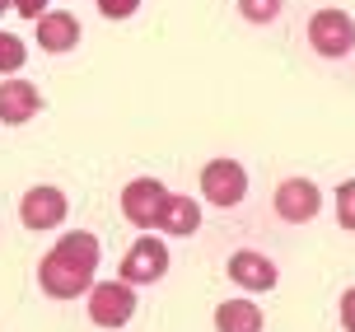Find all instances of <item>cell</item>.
<instances>
[{
	"label": "cell",
	"instance_id": "1",
	"mask_svg": "<svg viewBox=\"0 0 355 332\" xmlns=\"http://www.w3.org/2000/svg\"><path fill=\"white\" fill-rule=\"evenodd\" d=\"M98 239L75 229V234H61L56 248L37 263V285L52 299H75L94 285V272H98Z\"/></svg>",
	"mask_w": 355,
	"mask_h": 332
},
{
	"label": "cell",
	"instance_id": "2",
	"mask_svg": "<svg viewBox=\"0 0 355 332\" xmlns=\"http://www.w3.org/2000/svg\"><path fill=\"white\" fill-rule=\"evenodd\" d=\"M136 314V285L126 281H98L89 285V318L98 328H126Z\"/></svg>",
	"mask_w": 355,
	"mask_h": 332
},
{
	"label": "cell",
	"instance_id": "3",
	"mask_svg": "<svg viewBox=\"0 0 355 332\" xmlns=\"http://www.w3.org/2000/svg\"><path fill=\"white\" fill-rule=\"evenodd\" d=\"M201 197L211 206H239L248 197V169L234 164V159H211L201 169Z\"/></svg>",
	"mask_w": 355,
	"mask_h": 332
},
{
	"label": "cell",
	"instance_id": "4",
	"mask_svg": "<svg viewBox=\"0 0 355 332\" xmlns=\"http://www.w3.org/2000/svg\"><path fill=\"white\" fill-rule=\"evenodd\" d=\"M309 47L318 56H346L355 47V19L346 10H318L309 19Z\"/></svg>",
	"mask_w": 355,
	"mask_h": 332
},
{
	"label": "cell",
	"instance_id": "5",
	"mask_svg": "<svg viewBox=\"0 0 355 332\" xmlns=\"http://www.w3.org/2000/svg\"><path fill=\"white\" fill-rule=\"evenodd\" d=\"M164 272H168V248H164V239L145 234V239H136V244L126 248L122 276L117 281H126V285H150V281H159Z\"/></svg>",
	"mask_w": 355,
	"mask_h": 332
},
{
	"label": "cell",
	"instance_id": "6",
	"mask_svg": "<svg viewBox=\"0 0 355 332\" xmlns=\"http://www.w3.org/2000/svg\"><path fill=\"white\" fill-rule=\"evenodd\" d=\"M66 210H71V201H66L61 188L37 183V188H28L24 201H19V220H24L28 229H56L61 220H66Z\"/></svg>",
	"mask_w": 355,
	"mask_h": 332
},
{
	"label": "cell",
	"instance_id": "7",
	"mask_svg": "<svg viewBox=\"0 0 355 332\" xmlns=\"http://www.w3.org/2000/svg\"><path fill=\"white\" fill-rule=\"evenodd\" d=\"M164 201H168V192H164L159 178H136V183H126V188H122V215L131 220V225H141V229L159 225Z\"/></svg>",
	"mask_w": 355,
	"mask_h": 332
},
{
	"label": "cell",
	"instance_id": "8",
	"mask_svg": "<svg viewBox=\"0 0 355 332\" xmlns=\"http://www.w3.org/2000/svg\"><path fill=\"white\" fill-rule=\"evenodd\" d=\"M322 210V192L313 178H285L281 188H276V215L290 220V225H304V220H313Z\"/></svg>",
	"mask_w": 355,
	"mask_h": 332
},
{
	"label": "cell",
	"instance_id": "9",
	"mask_svg": "<svg viewBox=\"0 0 355 332\" xmlns=\"http://www.w3.org/2000/svg\"><path fill=\"white\" fill-rule=\"evenodd\" d=\"M42 113V94H37V85H28V80H0V122L5 126H24L28 117H37Z\"/></svg>",
	"mask_w": 355,
	"mask_h": 332
},
{
	"label": "cell",
	"instance_id": "10",
	"mask_svg": "<svg viewBox=\"0 0 355 332\" xmlns=\"http://www.w3.org/2000/svg\"><path fill=\"white\" fill-rule=\"evenodd\" d=\"M230 281H234V285H243V290H271V285L281 281V272H276L271 258L243 248V253H234V258H230Z\"/></svg>",
	"mask_w": 355,
	"mask_h": 332
},
{
	"label": "cell",
	"instance_id": "11",
	"mask_svg": "<svg viewBox=\"0 0 355 332\" xmlns=\"http://www.w3.org/2000/svg\"><path fill=\"white\" fill-rule=\"evenodd\" d=\"M37 47L42 52H71L75 42H80V19L71 10H47V15L37 19Z\"/></svg>",
	"mask_w": 355,
	"mask_h": 332
},
{
	"label": "cell",
	"instance_id": "12",
	"mask_svg": "<svg viewBox=\"0 0 355 332\" xmlns=\"http://www.w3.org/2000/svg\"><path fill=\"white\" fill-rule=\"evenodd\" d=\"M196 225H201V206H196L192 197H168L159 210V234H173V239H187V234H196Z\"/></svg>",
	"mask_w": 355,
	"mask_h": 332
},
{
	"label": "cell",
	"instance_id": "13",
	"mask_svg": "<svg viewBox=\"0 0 355 332\" xmlns=\"http://www.w3.org/2000/svg\"><path fill=\"white\" fill-rule=\"evenodd\" d=\"M215 332H262V309L252 299H225L215 309Z\"/></svg>",
	"mask_w": 355,
	"mask_h": 332
},
{
	"label": "cell",
	"instance_id": "14",
	"mask_svg": "<svg viewBox=\"0 0 355 332\" xmlns=\"http://www.w3.org/2000/svg\"><path fill=\"white\" fill-rule=\"evenodd\" d=\"M24 56H28L24 38H15V33H5V28H0V75L19 70V66H24Z\"/></svg>",
	"mask_w": 355,
	"mask_h": 332
},
{
	"label": "cell",
	"instance_id": "15",
	"mask_svg": "<svg viewBox=\"0 0 355 332\" xmlns=\"http://www.w3.org/2000/svg\"><path fill=\"white\" fill-rule=\"evenodd\" d=\"M285 0H239V15L248 19V24H271V19L281 15Z\"/></svg>",
	"mask_w": 355,
	"mask_h": 332
},
{
	"label": "cell",
	"instance_id": "16",
	"mask_svg": "<svg viewBox=\"0 0 355 332\" xmlns=\"http://www.w3.org/2000/svg\"><path fill=\"white\" fill-rule=\"evenodd\" d=\"M337 220L341 229H355V178H346L337 188Z\"/></svg>",
	"mask_w": 355,
	"mask_h": 332
},
{
	"label": "cell",
	"instance_id": "17",
	"mask_svg": "<svg viewBox=\"0 0 355 332\" xmlns=\"http://www.w3.org/2000/svg\"><path fill=\"white\" fill-rule=\"evenodd\" d=\"M141 10V0H98V15L103 19H131Z\"/></svg>",
	"mask_w": 355,
	"mask_h": 332
},
{
	"label": "cell",
	"instance_id": "18",
	"mask_svg": "<svg viewBox=\"0 0 355 332\" xmlns=\"http://www.w3.org/2000/svg\"><path fill=\"white\" fill-rule=\"evenodd\" d=\"M10 5H15V10H19L24 19H33V24H37L42 15H47V0H10Z\"/></svg>",
	"mask_w": 355,
	"mask_h": 332
},
{
	"label": "cell",
	"instance_id": "19",
	"mask_svg": "<svg viewBox=\"0 0 355 332\" xmlns=\"http://www.w3.org/2000/svg\"><path fill=\"white\" fill-rule=\"evenodd\" d=\"M341 323H346V332H355V285L341 295Z\"/></svg>",
	"mask_w": 355,
	"mask_h": 332
},
{
	"label": "cell",
	"instance_id": "20",
	"mask_svg": "<svg viewBox=\"0 0 355 332\" xmlns=\"http://www.w3.org/2000/svg\"><path fill=\"white\" fill-rule=\"evenodd\" d=\"M5 10H10V0H0V15H5Z\"/></svg>",
	"mask_w": 355,
	"mask_h": 332
}]
</instances>
